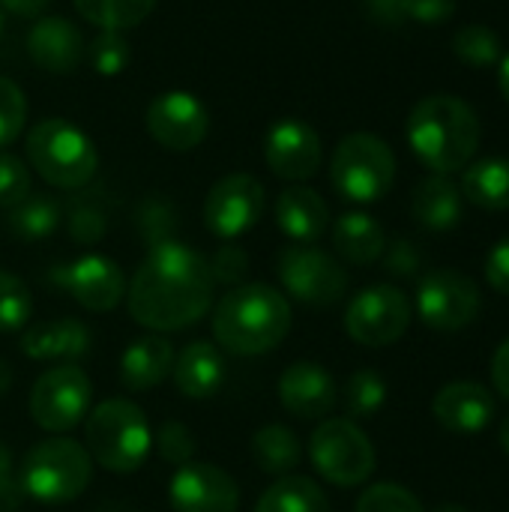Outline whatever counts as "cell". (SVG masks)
<instances>
[{
    "instance_id": "obj_33",
    "label": "cell",
    "mask_w": 509,
    "mask_h": 512,
    "mask_svg": "<svg viewBox=\"0 0 509 512\" xmlns=\"http://www.w3.org/2000/svg\"><path fill=\"white\" fill-rule=\"evenodd\" d=\"M453 51L462 63L486 69V66H495L501 57V36L486 24H465L453 36Z\"/></svg>"
},
{
    "instance_id": "obj_31",
    "label": "cell",
    "mask_w": 509,
    "mask_h": 512,
    "mask_svg": "<svg viewBox=\"0 0 509 512\" xmlns=\"http://www.w3.org/2000/svg\"><path fill=\"white\" fill-rule=\"evenodd\" d=\"M60 225V204L51 195H27L9 210V231L18 240H42Z\"/></svg>"
},
{
    "instance_id": "obj_3",
    "label": "cell",
    "mask_w": 509,
    "mask_h": 512,
    "mask_svg": "<svg viewBox=\"0 0 509 512\" xmlns=\"http://www.w3.org/2000/svg\"><path fill=\"white\" fill-rule=\"evenodd\" d=\"M408 144L426 168L450 177L474 162L480 147V120L474 108L456 96H426L408 117Z\"/></svg>"
},
{
    "instance_id": "obj_15",
    "label": "cell",
    "mask_w": 509,
    "mask_h": 512,
    "mask_svg": "<svg viewBox=\"0 0 509 512\" xmlns=\"http://www.w3.org/2000/svg\"><path fill=\"white\" fill-rule=\"evenodd\" d=\"M168 504L174 512H237L240 489L228 471L192 459L174 471L168 483Z\"/></svg>"
},
{
    "instance_id": "obj_47",
    "label": "cell",
    "mask_w": 509,
    "mask_h": 512,
    "mask_svg": "<svg viewBox=\"0 0 509 512\" xmlns=\"http://www.w3.org/2000/svg\"><path fill=\"white\" fill-rule=\"evenodd\" d=\"M492 381H495V390L509 399V339L501 342V348L492 357Z\"/></svg>"
},
{
    "instance_id": "obj_30",
    "label": "cell",
    "mask_w": 509,
    "mask_h": 512,
    "mask_svg": "<svg viewBox=\"0 0 509 512\" xmlns=\"http://www.w3.org/2000/svg\"><path fill=\"white\" fill-rule=\"evenodd\" d=\"M78 15L99 30L126 33L138 27L156 6V0H72Z\"/></svg>"
},
{
    "instance_id": "obj_32",
    "label": "cell",
    "mask_w": 509,
    "mask_h": 512,
    "mask_svg": "<svg viewBox=\"0 0 509 512\" xmlns=\"http://www.w3.org/2000/svg\"><path fill=\"white\" fill-rule=\"evenodd\" d=\"M342 402H345V411H348V420H369L375 417L384 402H387V384L378 372L372 369H360L348 378L345 384V393H342Z\"/></svg>"
},
{
    "instance_id": "obj_10",
    "label": "cell",
    "mask_w": 509,
    "mask_h": 512,
    "mask_svg": "<svg viewBox=\"0 0 509 512\" xmlns=\"http://www.w3.org/2000/svg\"><path fill=\"white\" fill-rule=\"evenodd\" d=\"M279 282L294 300L318 309L339 303L348 291L345 267L324 249H315L312 243H297L282 249Z\"/></svg>"
},
{
    "instance_id": "obj_1",
    "label": "cell",
    "mask_w": 509,
    "mask_h": 512,
    "mask_svg": "<svg viewBox=\"0 0 509 512\" xmlns=\"http://www.w3.org/2000/svg\"><path fill=\"white\" fill-rule=\"evenodd\" d=\"M213 291L207 258L186 243L162 240L138 264L126 288V306L135 324L174 333L198 324L213 309Z\"/></svg>"
},
{
    "instance_id": "obj_19",
    "label": "cell",
    "mask_w": 509,
    "mask_h": 512,
    "mask_svg": "<svg viewBox=\"0 0 509 512\" xmlns=\"http://www.w3.org/2000/svg\"><path fill=\"white\" fill-rule=\"evenodd\" d=\"M27 51L33 63L51 75H69L78 69L84 57V36L81 30L63 15H45L33 21L27 33Z\"/></svg>"
},
{
    "instance_id": "obj_49",
    "label": "cell",
    "mask_w": 509,
    "mask_h": 512,
    "mask_svg": "<svg viewBox=\"0 0 509 512\" xmlns=\"http://www.w3.org/2000/svg\"><path fill=\"white\" fill-rule=\"evenodd\" d=\"M9 387H12V366L6 360H0V396H6Z\"/></svg>"
},
{
    "instance_id": "obj_34",
    "label": "cell",
    "mask_w": 509,
    "mask_h": 512,
    "mask_svg": "<svg viewBox=\"0 0 509 512\" xmlns=\"http://www.w3.org/2000/svg\"><path fill=\"white\" fill-rule=\"evenodd\" d=\"M30 312H33V300L27 285L15 273L0 270V333L21 330L30 321Z\"/></svg>"
},
{
    "instance_id": "obj_28",
    "label": "cell",
    "mask_w": 509,
    "mask_h": 512,
    "mask_svg": "<svg viewBox=\"0 0 509 512\" xmlns=\"http://www.w3.org/2000/svg\"><path fill=\"white\" fill-rule=\"evenodd\" d=\"M252 456L264 474L279 480V477H288L300 465L303 447H300V438L288 426L273 423L252 435Z\"/></svg>"
},
{
    "instance_id": "obj_22",
    "label": "cell",
    "mask_w": 509,
    "mask_h": 512,
    "mask_svg": "<svg viewBox=\"0 0 509 512\" xmlns=\"http://www.w3.org/2000/svg\"><path fill=\"white\" fill-rule=\"evenodd\" d=\"M276 222L294 243H315L330 228V207L315 189L288 186L276 201Z\"/></svg>"
},
{
    "instance_id": "obj_44",
    "label": "cell",
    "mask_w": 509,
    "mask_h": 512,
    "mask_svg": "<svg viewBox=\"0 0 509 512\" xmlns=\"http://www.w3.org/2000/svg\"><path fill=\"white\" fill-rule=\"evenodd\" d=\"M21 498H24V492L18 486V477H15V468H12V456L0 444V512H12L21 504Z\"/></svg>"
},
{
    "instance_id": "obj_20",
    "label": "cell",
    "mask_w": 509,
    "mask_h": 512,
    "mask_svg": "<svg viewBox=\"0 0 509 512\" xmlns=\"http://www.w3.org/2000/svg\"><path fill=\"white\" fill-rule=\"evenodd\" d=\"M435 420L456 435H477L495 417V396L477 381H453L432 402Z\"/></svg>"
},
{
    "instance_id": "obj_6",
    "label": "cell",
    "mask_w": 509,
    "mask_h": 512,
    "mask_svg": "<svg viewBox=\"0 0 509 512\" xmlns=\"http://www.w3.org/2000/svg\"><path fill=\"white\" fill-rule=\"evenodd\" d=\"M27 159L36 174L57 189H81L99 168L93 141L60 117L42 120L27 132Z\"/></svg>"
},
{
    "instance_id": "obj_53",
    "label": "cell",
    "mask_w": 509,
    "mask_h": 512,
    "mask_svg": "<svg viewBox=\"0 0 509 512\" xmlns=\"http://www.w3.org/2000/svg\"><path fill=\"white\" fill-rule=\"evenodd\" d=\"M3 27H6V18H3V9H0V36H3Z\"/></svg>"
},
{
    "instance_id": "obj_12",
    "label": "cell",
    "mask_w": 509,
    "mask_h": 512,
    "mask_svg": "<svg viewBox=\"0 0 509 512\" xmlns=\"http://www.w3.org/2000/svg\"><path fill=\"white\" fill-rule=\"evenodd\" d=\"M480 306V288L459 270H432L417 285V312L432 330H465L477 321Z\"/></svg>"
},
{
    "instance_id": "obj_29",
    "label": "cell",
    "mask_w": 509,
    "mask_h": 512,
    "mask_svg": "<svg viewBox=\"0 0 509 512\" xmlns=\"http://www.w3.org/2000/svg\"><path fill=\"white\" fill-rule=\"evenodd\" d=\"M255 512H330V498L309 477H279L255 504Z\"/></svg>"
},
{
    "instance_id": "obj_52",
    "label": "cell",
    "mask_w": 509,
    "mask_h": 512,
    "mask_svg": "<svg viewBox=\"0 0 509 512\" xmlns=\"http://www.w3.org/2000/svg\"><path fill=\"white\" fill-rule=\"evenodd\" d=\"M435 512H468L462 504H441Z\"/></svg>"
},
{
    "instance_id": "obj_8",
    "label": "cell",
    "mask_w": 509,
    "mask_h": 512,
    "mask_svg": "<svg viewBox=\"0 0 509 512\" xmlns=\"http://www.w3.org/2000/svg\"><path fill=\"white\" fill-rule=\"evenodd\" d=\"M309 459L315 471L339 486H363L375 471V447L369 435L348 417H327L309 438Z\"/></svg>"
},
{
    "instance_id": "obj_40",
    "label": "cell",
    "mask_w": 509,
    "mask_h": 512,
    "mask_svg": "<svg viewBox=\"0 0 509 512\" xmlns=\"http://www.w3.org/2000/svg\"><path fill=\"white\" fill-rule=\"evenodd\" d=\"M207 264H210L213 282H219V285H231V288L243 285V276H246V270H249V258H246V252H243L240 246H234V243H228V246L216 249V255H213Z\"/></svg>"
},
{
    "instance_id": "obj_46",
    "label": "cell",
    "mask_w": 509,
    "mask_h": 512,
    "mask_svg": "<svg viewBox=\"0 0 509 512\" xmlns=\"http://www.w3.org/2000/svg\"><path fill=\"white\" fill-rule=\"evenodd\" d=\"M366 3V12L375 24L381 27H399L408 21L405 15V0H363Z\"/></svg>"
},
{
    "instance_id": "obj_24",
    "label": "cell",
    "mask_w": 509,
    "mask_h": 512,
    "mask_svg": "<svg viewBox=\"0 0 509 512\" xmlns=\"http://www.w3.org/2000/svg\"><path fill=\"white\" fill-rule=\"evenodd\" d=\"M21 351L30 360H78L90 351V330L75 318H57L45 324L27 327L21 339Z\"/></svg>"
},
{
    "instance_id": "obj_4",
    "label": "cell",
    "mask_w": 509,
    "mask_h": 512,
    "mask_svg": "<svg viewBox=\"0 0 509 512\" xmlns=\"http://www.w3.org/2000/svg\"><path fill=\"white\" fill-rule=\"evenodd\" d=\"M84 441L90 459L111 474H135L153 450L147 414L129 399H105L90 408Z\"/></svg>"
},
{
    "instance_id": "obj_16",
    "label": "cell",
    "mask_w": 509,
    "mask_h": 512,
    "mask_svg": "<svg viewBox=\"0 0 509 512\" xmlns=\"http://www.w3.org/2000/svg\"><path fill=\"white\" fill-rule=\"evenodd\" d=\"M321 138L318 132L300 120V117H285L270 126L264 135V159L270 171L282 180L300 183L318 174L321 168Z\"/></svg>"
},
{
    "instance_id": "obj_37",
    "label": "cell",
    "mask_w": 509,
    "mask_h": 512,
    "mask_svg": "<svg viewBox=\"0 0 509 512\" xmlns=\"http://www.w3.org/2000/svg\"><path fill=\"white\" fill-rule=\"evenodd\" d=\"M27 123V99L12 78L0 75V147L12 144Z\"/></svg>"
},
{
    "instance_id": "obj_39",
    "label": "cell",
    "mask_w": 509,
    "mask_h": 512,
    "mask_svg": "<svg viewBox=\"0 0 509 512\" xmlns=\"http://www.w3.org/2000/svg\"><path fill=\"white\" fill-rule=\"evenodd\" d=\"M27 195H30V171H27V165L12 153H0V207L12 210Z\"/></svg>"
},
{
    "instance_id": "obj_23",
    "label": "cell",
    "mask_w": 509,
    "mask_h": 512,
    "mask_svg": "<svg viewBox=\"0 0 509 512\" xmlns=\"http://www.w3.org/2000/svg\"><path fill=\"white\" fill-rule=\"evenodd\" d=\"M174 348L162 336H144L135 339L123 354H120V384L129 393H144L159 387L171 369H174Z\"/></svg>"
},
{
    "instance_id": "obj_26",
    "label": "cell",
    "mask_w": 509,
    "mask_h": 512,
    "mask_svg": "<svg viewBox=\"0 0 509 512\" xmlns=\"http://www.w3.org/2000/svg\"><path fill=\"white\" fill-rule=\"evenodd\" d=\"M333 246L348 264L366 267L384 255L387 237H384V228L378 219H372L369 213L351 210L333 225Z\"/></svg>"
},
{
    "instance_id": "obj_11",
    "label": "cell",
    "mask_w": 509,
    "mask_h": 512,
    "mask_svg": "<svg viewBox=\"0 0 509 512\" xmlns=\"http://www.w3.org/2000/svg\"><path fill=\"white\" fill-rule=\"evenodd\" d=\"M411 327V303L396 285L363 288L345 309V330L366 348H387Z\"/></svg>"
},
{
    "instance_id": "obj_18",
    "label": "cell",
    "mask_w": 509,
    "mask_h": 512,
    "mask_svg": "<svg viewBox=\"0 0 509 512\" xmlns=\"http://www.w3.org/2000/svg\"><path fill=\"white\" fill-rule=\"evenodd\" d=\"M78 306L87 312H111L126 297V279L120 267L105 255H84L60 276Z\"/></svg>"
},
{
    "instance_id": "obj_9",
    "label": "cell",
    "mask_w": 509,
    "mask_h": 512,
    "mask_svg": "<svg viewBox=\"0 0 509 512\" xmlns=\"http://www.w3.org/2000/svg\"><path fill=\"white\" fill-rule=\"evenodd\" d=\"M90 402V378L75 363H60L36 378L30 390V417L39 429L63 435L90 414Z\"/></svg>"
},
{
    "instance_id": "obj_36",
    "label": "cell",
    "mask_w": 509,
    "mask_h": 512,
    "mask_svg": "<svg viewBox=\"0 0 509 512\" xmlns=\"http://www.w3.org/2000/svg\"><path fill=\"white\" fill-rule=\"evenodd\" d=\"M87 57H90V66L99 72V75H120L126 66H129V45L123 39V33H114V30H102L90 45H87Z\"/></svg>"
},
{
    "instance_id": "obj_25",
    "label": "cell",
    "mask_w": 509,
    "mask_h": 512,
    "mask_svg": "<svg viewBox=\"0 0 509 512\" xmlns=\"http://www.w3.org/2000/svg\"><path fill=\"white\" fill-rule=\"evenodd\" d=\"M411 210L423 228L453 231L462 219V192L447 174H432L414 189Z\"/></svg>"
},
{
    "instance_id": "obj_50",
    "label": "cell",
    "mask_w": 509,
    "mask_h": 512,
    "mask_svg": "<svg viewBox=\"0 0 509 512\" xmlns=\"http://www.w3.org/2000/svg\"><path fill=\"white\" fill-rule=\"evenodd\" d=\"M498 81H501V93L509 102V54L501 60V72H498Z\"/></svg>"
},
{
    "instance_id": "obj_45",
    "label": "cell",
    "mask_w": 509,
    "mask_h": 512,
    "mask_svg": "<svg viewBox=\"0 0 509 512\" xmlns=\"http://www.w3.org/2000/svg\"><path fill=\"white\" fill-rule=\"evenodd\" d=\"M387 252V270L393 273V276H414L417 273V267H420V255H417V249H414V243H408V240H396L390 249H384Z\"/></svg>"
},
{
    "instance_id": "obj_21",
    "label": "cell",
    "mask_w": 509,
    "mask_h": 512,
    "mask_svg": "<svg viewBox=\"0 0 509 512\" xmlns=\"http://www.w3.org/2000/svg\"><path fill=\"white\" fill-rule=\"evenodd\" d=\"M171 375H174V387H177L180 396H186V399H210L213 393H219V387L225 381L222 348H216L207 339L189 342L174 357Z\"/></svg>"
},
{
    "instance_id": "obj_35",
    "label": "cell",
    "mask_w": 509,
    "mask_h": 512,
    "mask_svg": "<svg viewBox=\"0 0 509 512\" xmlns=\"http://www.w3.org/2000/svg\"><path fill=\"white\" fill-rule=\"evenodd\" d=\"M354 512H426L423 504L417 501L414 492H408L405 486L399 483H378V486H369Z\"/></svg>"
},
{
    "instance_id": "obj_41",
    "label": "cell",
    "mask_w": 509,
    "mask_h": 512,
    "mask_svg": "<svg viewBox=\"0 0 509 512\" xmlns=\"http://www.w3.org/2000/svg\"><path fill=\"white\" fill-rule=\"evenodd\" d=\"M69 234L78 243H96V240H102V234H105V213L96 204L81 201L69 213Z\"/></svg>"
},
{
    "instance_id": "obj_43",
    "label": "cell",
    "mask_w": 509,
    "mask_h": 512,
    "mask_svg": "<svg viewBox=\"0 0 509 512\" xmlns=\"http://www.w3.org/2000/svg\"><path fill=\"white\" fill-rule=\"evenodd\" d=\"M486 279L498 294L509 297V237L492 246V252L486 258Z\"/></svg>"
},
{
    "instance_id": "obj_7",
    "label": "cell",
    "mask_w": 509,
    "mask_h": 512,
    "mask_svg": "<svg viewBox=\"0 0 509 512\" xmlns=\"http://www.w3.org/2000/svg\"><path fill=\"white\" fill-rule=\"evenodd\" d=\"M330 180H333V189L354 204L381 201L393 189L396 156L381 135L351 132L333 150Z\"/></svg>"
},
{
    "instance_id": "obj_17",
    "label": "cell",
    "mask_w": 509,
    "mask_h": 512,
    "mask_svg": "<svg viewBox=\"0 0 509 512\" xmlns=\"http://www.w3.org/2000/svg\"><path fill=\"white\" fill-rule=\"evenodd\" d=\"M279 402L297 420H327L339 402V390L321 363L300 360L279 375Z\"/></svg>"
},
{
    "instance_id": "obj_27",
    "label": "cell",
    "mask_w": 509,
    "mask_h": 512,
    "mask_svg": "<svg viewBox=\"0 0 509 512\" xmlns=\"http://www.w3.org/2000/svg\"><path fill=\"white\" fill-rule=\"evenodd\" d=\"M459 192L480 210H509V159L489 156L465 165Z\"/></svg>"
},
{
    "instance_id": "obj_42",
    "label": "cell",
    "mask_w": 509,
    "mask_h": 512,
    "mask_svg": "<svg viewBox=\"0 0 509 512\" xmlns=\"http://www.w3.org/2000/svg\"><path fill=\"white\" fill-rule=\"evenodd\" d=\"M405 15L408 21L438 27L456 15V0H405Z\"/></svg>"
},
{
    "instance_id": "obj_5",
    "label": "cell",
    "mask_w": 509,
    "mask_h": 512,
    "mask_svg": "<svg viewBox=\"0 0 509 512\" xmlns=\"http://www.w3.org/2000/svg\"><path fill=\"white\" fill-rule=\"evenodd\" d=\"M93 477V459L84 444L57 435L33 444L18 468L24 495L42 504H69L84 495Z\"/></svg>"
},
{
    "instance_id": "obj_38",
    "label": "cell",
    "mask_w": 509,
    "mask_h": 512,
    "mask_svg": "<svg viewBox=\"0 0 509 512\" xmlns=\"http://www.w3.org/2000/svg\"><path fill=\"white\" fill-rule=\"evenodd\" d=\"M153 444H156L162 462H168V465H174V468H180V465H186V462L195 459V438H192V432H189L183 423H177V420L162 423V429H159V435L153 438Z\"/></svg>"
},
{
    "instance_id": "obj_2",
    "label": "cell",
    "mask_w": 509,
    "mask_h": 512,
    "mask_svg": "<svg viewBox=\"0 0 509 512\" xmlns=\"http://www.w3.org/2000/svg\"><path fill=\"white\" fill-rule=\"evenodd\" d=\"M210 327L222 351L258 357L279 348L291 333V303L273 285L246 282L219 297Z\"/></svg>"
},
{
    "instance_id": "obj_51",
    "label": "cell",
    "mask_w": 509,
    "mask_h": 512,
    "mask_svg": "<svg viewBox=\"0 0 509 512\" xmlns=\"http://www.w3.org/2000/svg\"><path fill=\"white\" fill-rule=\"evenodd\" d=\"M498 438H501V447H504V453L509 456V417L501 423V429H498Z\"/></svg>"
},
{
    "instance_id": "obj_14",
    "label": "cell",
    "mask_w": 509,
    "mask_h": 512,
    "mask_svg": "<svg viewBox=\"0 0 509 512\" xmlns=\"http://www.w3.org/2000/svg\"><path fill=\"white\" fill-rule=\"evenodd\" d=\"M144 123L156 144H162L165 150L186 153L207 138L210 114L198 96L186 90H165L147 105Z\"/></svg>"
},
{
    "instance_id": "obj_13",
    "label": "cell",
    "mask_w": 509,
    "mask_h": 512,
    "mask_svg": "<svg viewBox=\"0 0 509 512\" xmlns=\"http://www.w3.org/2000/svg\"><path fill=\"white\" fill-rule=\"evenodd\" d=\"M264 186L252 174H228L213 183L204 201V225L222 240L252 231L264 213Z\"/></svg>"
},
{
    "instance_id": "obj_48",
    "label": "cell",
    "mask_w": 509,
    "mask_h": 512,
    "mask_svg": "<svg viewBox=\"0 0 509 512\" xmlns=\"http://www.w3.org/2000/svg\"><path fill=\"white\" fill-rule=\"evenodd\" d=\"M48 0H0V9H9L15 15H39Z\"/></svg>"
}]
</instances>
